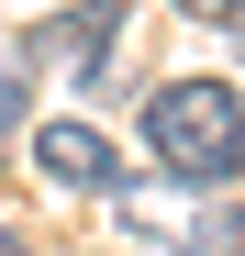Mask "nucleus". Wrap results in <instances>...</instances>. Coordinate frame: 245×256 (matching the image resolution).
I'll return each mask as SVG.
<instances>
[{"instance_id":"obj_1","label":"nucleus","mask_w":245,"mask_h":256,"mask_svg":"<svg viewBox=\"0 0 245 256\" xmlns=\"http://www.w3.org/2000/svg\"><path fill=\"white\" fill-rule=\"evenodd\" d=\"M145 145L178 190H223L245 167V90L234 78H168L145 100Z\"/></svg>"},{"instance_id":"obj_2","label":"nucleus","mask_w":245,"mask_h":256,"mask_svg":"<svg viewBox=\"0 0 245 256\" xmlns=\"http://www.w3.org/2000/svg\"><path fill=\"white\" fill-rule=\"evenodd\" d=\"M112 34H122V0H78V12L34 22V56H56V67H78L100 90V78H112Z\"/></svg>"},{"instance_id":"obj_3","label":"nucleus","mask_w":245,"mask_h":256,"mask_svg":"<svg viewBox=\"0 0 245 256\" xmlns=\"http://www.w3.org/2000/svg\"><path fill=\"white\" fill-rule=\"evenodd\" d=\"M34 167H45L56 190H112L122 178V156H112V134H90V122H45V134H34Z\"/></svg>"},{"instance_id":"obj_4","label":"nucleus","mask_w":245,"mask_h":256,"mask_svg":"<svg viewBox=\"0 0 245 256\" xmlns=\"http://www.w3.org/2000/svg\"><path fill=\"white\" fill-rule=\"evenodd\" d=\"M234 245H245V234H234V212H200V223L178 234V256H234Z\"/></svg>"},{"instance_id":"obj_5","label":"nucleus","mask_w":245,"mask_h":256,"mask_svg":"<svg viewBox=\"0 0 245 256\" xmlns=\"http://www.w3.org/2000/svg\"><path fill=\"white\" fill-rule=\"evenodd\" d=\"M22 90H34V78H22V67H0V145L22 134Z\"/></svg>"},{"instance_id":"obj_6","label":"nucleus","mask_w":245,"mask_h":256,"mask_svg":"<svg viewBox=\"0 0 245 256\" xmlns=\"http://www.w3.org/2000/svg\"><path fill=\"white\" fill-rule=\"evenodd\" d=\"M0 256H34V245H22V234H12V223H0Z\"/></svg>"}]
</instances>
